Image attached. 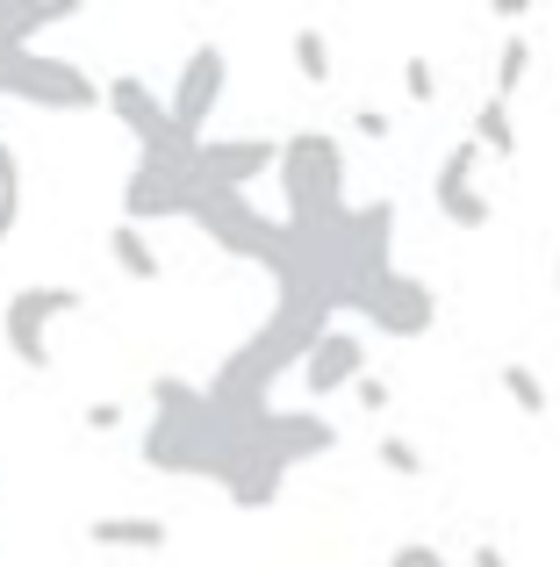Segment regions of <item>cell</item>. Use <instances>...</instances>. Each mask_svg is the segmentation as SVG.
Returning <instances> with one entry per match:
<instances>
[{
    "label": "cell",
    "instance_id": "cell-1",
    "mask_svg": "<svg viewBox=\"0 0 560 567\" xmlns=\"http://www.w3.org/2000/svg\"><path fill=\"white\" fill-rule=\"evenodd\" d=\"M273 410H224L209 388H187L180 374L152 381V424H144V467L152 474H201L238 511H273L288 460L267 439Z\"/></svg>",
    "mask_w": 560,
    "mask_h": 567
},
{
    "label": "cell",
    "instance_id": "cell-2",
    "mask_svg": "<svg viewBox=\"0 0 560 567\" xmlns=\"http://www.w3.org/2000/svg\"><path fill=\"white\" fill-rule=\"evenodd\" d=\"M323 338H331V309L309 302V295H273L267 323L216 360L209 395L224 402V410H273V381L294 374V367H309V352H317Z\"/></svg>",
    "mask_w": 560,
    "mask_h": 567
},
{
    "label": "cell",
    "instance_id": "cell-3",
    "mask_svg": "<svg viewBox=\"0 0 560 567\" xmlns=\"http://www.w3.org/2000/svg\"><path fill=\"white\" fill-rule=\"evenodd\" d=\"M280 223L294 230H323V223L352 216L345 202V144L331 130H294L280 137Z\"/></svg>",
    "mask_w": 560,
    "mask_h": 567
},
{
    "label": "cell",
    "instance_id": "cell-4",
    "mask_svg": "<svg viewBox=\"0 0 560 567\" xmlns=\"http://www.w3.org/2000/svg\"><path fill=\"white\" fill-rule=\"evenodd\" d=\"M0 94L22 101V109H51V115L108 109V80H94L86 65H72V58H58V51H37V43L0 65Z\"/></svg>",
    "mask_w": 560,
    "mask_h": 567
},
{
    "label": "cell",
    "instance_id": "cell-5",
    "mask_svg": "<svg viewBox=\"0 0 560 567\" xmlns=\"http://www.w3.org/2000/svg\"><path fill=\"white\" fill-rule=\"evenodd\" d=\"M187 223H201L209 230V245H224L230 259H252V266H267V274H280L288 266V251H294V230L280 216H259L245 194H224V187H201V202H195V216Z\"/></svg>",
    "mask_w": 560,
    "mask_h": 567
},
{
    "label": "cell",
    "instance_id": "cell-6",
    "mask_svg": "<svg viewBox=\"0 0 560 567\" xmlns=\"http://www.w3.org/2000/svg\"><path fill=\"white\" fill-rule=\"evenodd\" d=\"M108 115L129 130L137 158H158V166H187V173H195V152H201V144L173 123V101L152 94L137 72H115V80H108Z\"/></svg>",
    "mask_w": 560,
    "mask_h": 567
},
{
    "label": "cell",
    "instance_id": "cell-7",
    "mask_svg": "<svg viewBox=\"0 0 560 567\" xmlns=\"http://www.w3.org/2000/svg\"><path fill=\"white\" fill-rule=\"evenodd\" d=\"M86 295L65 288V280H37V288H14L8 309H0V338H8V352L29 367V374H43L51 367V323L80 317Z\"/></svg>",
    "mask_w": 560,
    "mask_h": 567
},
{
    "label": "cell",
    "instance_id": "cell-8",
    "mask_svg": "<svg viewBox=\"0 0 560 567\" xmlns=\"http://www.w3.org/2000/svg\"><path fill=\"white\" fill-rule=\"evenodd\" d=\"M352 317H366V331H381V338H424L438 323V295H432V280L395 266L388 280H374V288L352 302Z\"/></svg>",
    "mask_w": 560,
    "mask_h": 567
},
{
    "label": "cell",
    "instance_id": "cell-9",
    "mask_svg": "<svg viewBox=\"0 0 560 567\" xmlns=\"http://www.w3.org/2000/svg\"><path fill=\"white\" fill-rule=\"evenodd\" d=\"M224 86H230V51L224 43H195L180 58V80H173V123L187 130L195 144H209V115L224 109Z\"/></svg>",
    "mask_w": 560,
    "mask_h": 567
},
{
    "label": "cell",
    "instance_id": "cell-10",
    "mask_svg": "<svg viewBox=\"0 0 560 567\" xmlns=\"http://www.w3.org/2000/svg\"><path fill=\"white\" fill-rule=\"evenodd\" d=\"M201 181L187 166H158V158H137L123 181V223H166V216H195Z\"/></svg>",
    "mask_w": 560,
    "mask_h": 567
},
{
    "label": "cell",
    "instance_id": "cell-11",
    "mask_svg": "<svg viewBox=\"0 0 560 567\" xmlns=\"http://www.w3.org/2000/svg\"><path fill=\"white\" fill-rule=\"evenodd\" d=\"M259 173H280V144H273V137H209V144L195 152V181H201V187L245 194Z\"/></svg>",
    "mask_w": 560,
    "mask_h": 567
},
{
    "label": "cell",
    "instance_id": "cell-12",
    "mask_svg": "<svg viewBox=\"0 0 560 567\" xmlns=\"http://www.w3.org/2000/svg\"><path fill=\"white\" fill-rule=\"evenodd\" d=\"M475 166H481V144L467 137V144L446 152V166H438V181H432L438 216H446L453 230H481V223H489V202H481V187H475Z\"/></svg>",
    "mask_w": 560,
    "mask_h": 567
},
{
    "label": "cell",
    "instance_id": "cell-13",
    "mask_svg": "<svg viewBox=\"0 0 560 567\" xmlns=\"http://www.w3.org/2000/svg\"><path fill=\"white\" fill-rule=\"evenodd\" d=\"M360 381H366V338L331 323V338H323L302 367V388L309 395H338V388H360Z\"/></svg>",
    "mask_w": 560,
    "mask_h": 567
},
{
    "label": "cell",
    "instance_id": "cell-14",
    "mask_svg": "<svg viewBox=\"0 0 560 567\" xmlns=\"http://www.w3.org/2000/svg\"><path fill=\"white\" fill-rule=\"evenodd\" d=\"M267 439H273V453L288 460V467H302V460L331 453L338 431H331V416H323V410H273L267 416Z\"/></svg>",
    "mask_w": 560,
    "mask_h": 567
},
{
    "label": "cell",
    "instance_id": "cell-15",
    "mask_svg": "<svg viewBox=\"0 0 560 567\" xmlns=\"http://www.w3.org/2000/svg\"><path fill=\"white\" fill-rule=\"evenodd\" d=\"M72 14H80V0H37V8H29V0H0V65H8V58H22L37 29L72 22Z\"/></svg>",
    "mask_w": 560,
    "mask_h": 567
},
{
    "label": "cell",
    "instance_id": "cell-16",
    "mask_svg": "<svg viewBox=\"0 0 560 567\" xmlns=\"http://www.w3.org/2000/svg\"><path fill=\"white\" fill-rule=\"evenodd\" d=\"M86 539H94V546H129V554H152V546L173 539V525H166V517H94V525H86Z\"/></svg>",
    "mask_w": 560,
    "mask_h": 567
},
{
    "label": "cell",
    "instance_id": "cell-17",
    "mask_svg": "<svg viewBox=\"0 0 560 567\" xmlns=\"http://www.w3.org/2000/svg\"><path fill=\"white\" fill-rule=\"evenodd\" d=\"M108 259L123 266L129 280H158V274H166V266H158V251L144 245V230H137V223H115V230H108Z\"/></svg>",
    "mask_w": 560,
    "mask_h": 567
},
{
    "label": "cell",
    "instance_id": "cell-18",
    "mask_svg": "<svg viewBox=\"0 0 560 567\" xmlns=\"http://www.w3.org/2000/svg\"><path fill=\"white\" fill-rule=\"evenodd\" d=\"M475 144H481V152H489V158H510V152H518V123H510V101H481V109H475Z\"/></svg>",
    "mask_w": 560,
    "mask_h": 567
},
{
    "label": "cell",
    "instance_id": "cell-19",
    "mask_svg": "<svg viewBox=\"0 0 560 567\" xmlns=\"http://www.w3.org/2000/svg\"><path fill=\"white\" fill-rule=\"evenodd\" d=\"M14 223H22V152L0 144V245L14 237Z\"/></svg>",
    "mask_w": 560,
    "mask_h": 567
},
{
    "label": "cell",
    "instance_id": "cell-20",
    "mask_svg": "<svg viewBox=\"0 0 560 567\" xmlns=\"http://www.w3.org/2000/svg\"><path fill=\"white\" fill-rule=\"evenodd\" d=\"M294 72L309 86H331V43H323V29H294Z\"/></svg>",
    "mask_w": 560,
    "mask_h": 567
},
{
    "label": "cell",
    "instance_id": "cell-21",
    "mask_svg": "<svg viewBox=\"0 0 560 567\" xmlns=\"http://www.w3.org/2000/svg\"><path fill=\"white\" fill-rule=\"evenodd\" d=\"M504 395L518 402L525 416H547V381H539L532 367H518V360H510V367H504Z\"/></svg>",
    "mask_w": 560,
    "mask_h": 567
},
{
    "label": "cell",
    "instance_id": "cell-22",
    "mask_svg": "<svg viewBox=\"0 0 560 567\" xmlns=\"http://www.w3.org/2000/svg\"><path fill=\"white\" fill-rule=\"evenodd\" d=\"M525 72H532V43L525 37H510L504 43V58H496V101H510L525 86Z\"/></svg>",
    "mask_w": 560,
    "mask_h": 567
},
{
    "label": "cell",
    "instance_id": "cell-23",
    "mask_svg": "<svg viewBox=\"0 0 560 567\" xmlns=\"http://www.w3.org/2000/svg\"><path fill=\"white\" fill-rule=\"evenodd\" d=\"M403 94H409V101H438V72H432V58H409V65H403Z\"/></svg>",
    "mask_w": 560,
    "mask_h": 567
},
{
    "label": "cell",
    "instance_id": "cell-24",
    "mask_svg": "<svg viewBox=\"0 0 560 567\" xmlns=\"http://www.w3.org/2000/svg\"><path fill=\"white\" fill-rule=\"evenodd\" d=\"M381 467L388 474H424V453L409 439H381Z\"/></svg>",
    "mask_w": 560,
    "mask_h": 567
},
{
    "label": "cell",
    "instance_id": "cell-25",
    "mask_svg": "<svg viewBox=\"0 0 560 567\" xmlns=\"http://www.w3.org/2000/svg\"><path fill=\"white\" fill-rule=\"evenodd\" d=\"M388 567H446V554H432V546H395Z\"/></svg>",
    "mask_w": 560,
    "mask_h": 567
},
{
    "label": "cell",
    "instance_id": "cell-26",
    "mask_svg": "<svg viewBox=\"0 0 560 567\" xmlns=\"http://www.w3.org/2000/svg\"><path fill=\"white\" fill-rule=\"evenodd\" d=\"M352 130H360V137H388V115H381V109H360V115H352Z\"/></svg>",
    "mask_w": 560,
    "mask_h": 567
},
{
    "label": "cell",
    "instance_id": "cell-27",
    "mask_svg": "<svg viewBox=\"0 0 560 567\" xmlns=\"http://www.w3.org/2000/svg\"><path fill=\"white\" fill-rule=\"evenodd\" d=\"M360 410H388V381L366 374V381H360Z\"/></svg>",
    "mask_w": 560,
    "mask_h": 567
},
{
    "label": "cell",
    "instance_id": "cell-28",
    "mask_svg": "<svg viewBox=\"0 0 560 567\" xmlns=\"http://www.w3.org/2000/svg\"><path fill=\"white\" fill-rule=\"evenodd\" d=\"M86 424L108 431V424H123V410H115V402H94V410H86Z\"/></svg>",
    "mask_w": 560,
    "mask_h": 567
},
{
    "label": "cell",
    "instance_id": "cell-29",
    "mask_svg": "<svg viewBox=\"0 0 560 567\" xmlns=\"http://www.w3.org/2000/svg\"><path fill=\"white\" fill-rule=\"evenodd\" d=\"M475 567H510V560H504V546H475Z\"/></svg>",
    "mask_w": 560,
    "mask_h": 567
},
{
    "label": "cell",
    "instance_id": "cell-30",
    "mask_svg": "<svg viewBox=\"0 0 560 567\" xmlns=\"http://www.w3.org/2000/svg\"><path fill=\"white\" fill-rule=\"evenodd\" d=\"M0 511H8V488H0Z\"/></svg>",
    "mask_w": 560,
    "mask_h": 567
},
{
    "label": "cell",
    "instance_id": "cell-31",
    "mask_svg": "<svg viewBox=\"0 0 560 567\" xmlns=\"http://www.w3.org/2000/svg\"><path fill=\"white\" fill-rule=\"evenodd\" d=\"M553 280H560V266H553Z\"/></svg>",
    "mask_w": 560,
    "mask_h": 567
}]
</instances>
